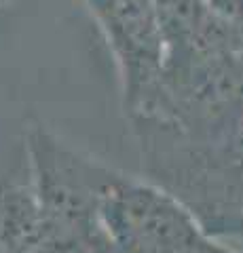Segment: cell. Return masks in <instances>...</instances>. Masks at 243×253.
Here are the masks:
<instances>
[{
  "mask_svg": "<svg viewBox=\"0 0 243 253\" xmlns=\"http://www.w3.org/2000/svg\"><path fill=\"white\" fill-rule=\"evenodd\" d=\"M114 253H237L222 247L165 190L125 175L101 209Z\"/></svg>",
  "mask_w": 243,
  "mask_h": 253,
  "instance_id": "cell-3",
  "label": "cell"
},
{
  "mask_svg": "<svg viewBox=\"0 0 243 253\" xmlns=\"http://www.w3.org/2000/svg\"><path fill=\"white\" fill-rule=\"evenodd\" d=\"M0 2H2V0H0Z\"/></svg>",
  "mask_w": 243,
  "mask_h": 253,
  "instance_id": "cell-6",
  "label": "cell"
},
{
  "mask_svg": "<svg viewBox=\"0 0 243 253\" xmlns=\"http://www.w3.org/2000/svg\"><path fill=\"white\" fill-rule=\"evenodd\" d=\"M101 253H110V251H101Z\"/></svg>",
  "mask_w": 243,
  "mask_h": 253,
  "instance_id": "cell-5",
  "label": "cell"
},
{
  "mask_svg": "<svg viewBox=\"0 0 243 253\" xmlns=\"http://www.w3.org/2000/svg\"><path fill=\"white\" fill-rule=\"evenodd\" d=\"M148 181L182 205L209 236L243 239V118L188 129L171 118L133 121Z\"/></svg>",
  "mask_w": 243,
  "mask_h": 253,
  "instance_id": "cell-1",
  "label": "cell"
},
{
  "mask_svg": "<svg viewBox=\"0 0 243 253\" xmlns=\"http://www.w3.org/2000/svg\"><path fill=\"white\" fill-rule=\"evenodd\" d=\"M116 57L125 114L150 118L163 110V28L154 0H87Z\"/></svg>",
  "mask_w": 243,
  "mask_h": 253,
  "instance_id": "cell-4",
  "label": "cell"
},
{
  "mask_svg": "<svg viewBox=\"0 0 243 253\" xmlns=\"http://www.w3.org/2000/svg\"><path fill=\"white\" fill-rule=\"evenodd\" d=\"M26 154L28 186L57 239L76 253H114L101 209L123 173L64 141L41 121L26 129Z\"/></svg>",
  "mask_w": 243,
  "mask_h": 253,
  "instance_id": "cell-2",
  "label": "cell"
}]
</instances>
